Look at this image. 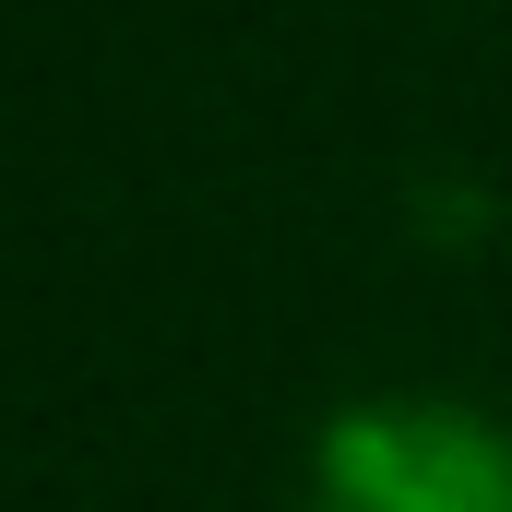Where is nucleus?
<instances>
[{
	"mask_svg": "<svg viewBox=\"0 0 512 512\" xmlns=\"http://www.w3.org/2000/svg\"><path fill=\"white\" fill-rule=\"evenodd\" d=\"M310 512H512V429L453 393H358L310 441Z\"/></svg>",
	"mask_w": 512,
	"mask_h": 512,
	"instance_id": "1",
	"label": "nucleus"
}]
</instances>
